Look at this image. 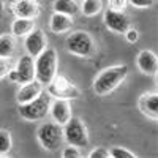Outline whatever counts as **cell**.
Listing matches in <instances>:
<instances>
[{"label": "cell", "mask_w": 158, "mask_h": 158, "mask_svg": "<svg viewBox=\"0 0 158 158\" xmlns=\"http://www.w3.org/2000/svg\"><path fill=\"white\" fill-rule=\"evenodd\" d=\"M128 76V65H112L101 70L94 79V92L98 97L109 95Z\"/></svg>", "instance_id": "obj_1"}, {"label": "cell", "mask_w": 158, "mask_h": 158, "mask_svg": "<svg viewBox=\"0 0 158 158\" xmlns=\"http://www.w3.org/2000/svg\"><path fill=\"white\" fill-rule=\"evenodd\" d=\"M35 59V81H38L41 85H48L57 74V51L48 46Z\"/></svg>", "instance_id": "obj_2"}, {"label": "cell", "mask_w": 158, "mask_h": 158, "mask_svg": "<svg viewBox=\"0 0 158 158\" xmlns=\"http://www.w3.org/2000/svg\"><path fill=\"white\" fill-rule=\"evenodd\" d=\"M65 48L67 52L76 57H82V59H89L95 54L97 46L92 35L85 30H76L71 32L65 41Z\"/></svg>", "instance_id": "obj_3"}, {"label": "cell", "mask_w": 158, "mask_h": 158, "mask_svg": "<svg viewBox=\"0 0 158 158\" xmlns=\"http://www.w3.org/2000/svg\"><path fill=\"white\" fill-rule=\"evenodd\" d=\"M51 101L52 97L48 92H41L35 100L25 104H19V115L27 122H40L49 114Z\"/></svg>", "instance_id": "obj_4"}, {"label": "cell", "mask_w": 158, "mask_h": 158, "mask_svg": "<svg viewBox=\"0 0 158 158\" xmlns=\"http://www.w3.org/2000/svg\"><path fill=\"white\" fill-rule=\"evenodd\" d=\"M36 139L44 150L56 152L63 144V127L56 122L41 123L36 130Z\"/></svg>", "instance_id": "obj_5"}, {"label": "cell", "mask_w": 158, "mask_h": 158, "mask_svg": "<svg viewBox=\"0 0 158 158\" xmlns=\"http://www.w3.org/2000/svg\"><path fill=\"white\" fill-rule=\"evenodd\" d=\"M63 139L70 146L82 149L89 146V131L85 123L79 117H73L63 125Z\"/></svg>", "instance_id": "obj_6"}, {"label": "cell", "mask_w": 158, "mask_h": 158, "mask_svg": "<svg viewBox=\"0 0 158 158\" xmlns=\"http://www.w3.org/2000/svg\"><path fill=\"white\" fill-rule=\"evenodd\" d=\"M48 94L52 98H63V100H76L81 97V90L77 85L70 81L67 76L56 74L54 79L48 84Z\"/></svg>", "instance_id": "obj_7"}, {"label": "cell", "mask_w": 158, "mask_h": 158, "mask_svg": "<svg viewBox=\"0 0 158 158\" xmlns=\"http://www.w3.org/2000/svg\"><path fill=\"white\" fill-rule=\"evenodd\" d=\"M103 22L106 25V29L112 33H120L123 35L130 27L131 22L130 18L125 15L123 11H112V10H106L103 13Z\"/></svg>", "instance_id": "obj_8"}, {"label": "cell", "mask_w": 158, "mask_h": 158, "mask_svg": "<svg viewBox=\"0 0 158 158\" xmlns=\"http://www.w3.org/2000/svg\"><path fill=\"white\" fill-rule=\"evenodd\" d=\"M8 6L16 18L36 19L41 13V5L38 3V0H13Z\"/></svg>", "instance_id": "obj_9"}, {"label": "cell", "mask_w": 158, "mask_h": 158, "mask_svg": "<svg viewBox=\"0 0 158 158\" xmlns=\"http://www.w3.org/2000/svg\"><path fill=\"white\" fill-rule=\"evenodd\" d=\"M24 48L27 51V54L32 56L33 59L41 54V52L48 48V40H46V35L41 29H33L27 36H24Z\"/></svg>", "instance_id": "obj_10"}, {"label": "cell", "mask_w": 158, "mask_h": 158, "mask_svg": "<svg viewBox=\"0 0 158 158\" xmlns=\"http://www.w3.org/2000/svg\"><path fill=\"white\" fill-rule=\"evenodd\" d=\"M49 115L52 118V122H56L59 125H65L70 118H71V104L70 100H63V98H56L51 101V108H49Z\"/></svg>", "instance_id": "obj_11"}, {"label": "cell", "mask_w": 158, "mask_h": 158, "mask_svg": "<svg viewBox=\"0 0 158 158\" xmlns=\"http://www.w3.org/2000/svg\"><path fill=\"white\" fill-rule=\"evenodd\" d=\"M15 70L18 74V84H27L35 81V59L32 56H21Z\"/></svg>", "instance_id": "obj_12"}, {"label": "cell", "mask_w": 158, "mask_h": 158, "mask_svg": "<svg viewBox=\"0 0 158 158\" xmlns=\"http://www.w3.org/2000/svg\"><path fill=\"white\" fill-rule=\"evenodd\" d=\"M136 65L142 74L146 76H155L158 71V57L153 51L142 49L136 56Z\"/></svg>", "instance_id": "obj_13"}, {"label": "cell", "mask_w": 158, "mask_h": 158, "mask_svg": "<svg viewBox=\"0 0 158 158\" xmlns=\"http://www.w3.org/2000/svg\"><path fill=\"white\" fill-rule=\"evenodd\" d=\"M138 108L146 117L152 118V120H158V94L156 92L142 94L138 100Z\"/></svg>", "instance_id": "obj_14"}, {"label": "cell", "mask_w": 158, "mask_h": 158, "mask_svg": "<svg viewBox=\"0 0 158 158\" xmlns=\"http://www.w3.org/2000/svg\"><path fill=\"white\" fill-rule=\"evenodd\" d=\"M73 24H74L73 16H67V15H62V13L52 11V15L49 18V30L56 35H63L73 29Z\"/></svg>", "instance_id": "obj_15"}, {"label": "cell", "mask_w": 158, "mask_h": 158, "mask_svg": "<svg viewBox=\"0 0 158 158\" xmlns=\"http://www.w3.org/2000/svg\"><path fill=\"white\" fill-rule=\"evenodd\" d=\"M41 92H43V85L40 84L38 81L21 84V89L18 90V94H16V101H18V104H25V103L35 100Z\"/></svg>", "instance_id": "obj_16"}, {"label": "cell", "mask_w": 158, "mask_h": 158, "mask_svg": "<svg viewBox=\"0 0 158 158\" xmlns=\"http://www.w3.org/2000/svg\"><path fill=\"white\" fill-rule=\"evenodd\" d=\"M35 29V19H25V18H16L11 24V35L24 38L27 36Z\"/></svg>", "instance_id": "obj_17"}, {"label": "cell", "mask_w": 158, "mask_h": 158, "mask_svg": "<svg viewBox=\"0 0 158 158\" xmlns=\"http://www.w3.org/2000/svg\"><path fill=\"white\" fill-rule=\"evenodd\" d=\"M16 36H13L11 33H3L0 35V57L3 59H11L15 56L16 51Z\"/></svg>", "instance_id": "obj_18"}, {"label": "cell", "mask_w": 158, "mask_h": 158, "mask_svg": "<svg viewBox=\"0 0 158 158\" xmlns=\"http://www.w3.org/2000/svg\"><path fill=\"white\" fill-rule=\"evenodd\" d=\"M52 10L74 18L79 11V5L76 3V0H54L52 2Z\"/></svg>", "instance_id": "obj_19"}, {"label": "cell", "mask_w": 158, "mask_h": 158, "mask_svg": "<svg viewBox=\"0 0 158 158\" xmlns=\"http://www.w3.org/2000/svg\"><path fill=\"white\" fill-rule=\"evenodd\" d=\"M103 0H82L81 13L85 18H95L103 11Z\"/></svg>", "instance_id": "obj_20"}, {"label": "cell", "mask_w": 158, "mask_h": 158, "mask_svg": "<svg viewBox=\"0 0 158 158\" xmlns=\"http://www.w3.org/2000/svg\"><path fill=\"white\" fill-rule=\"evenodd\" d=\"M13 149V138L6 130H0V155H8Z\"/></svg>", "instance_id": "obj_21"}, {"label": "cell", "mask_w": 158, "mask_h": 158, "mask_svg": "<svg viewBox=\"0 0 158 158\" xmlns=\"http://www.w3.org/2000/svg\"><path fill=\"white\" fill-rule=\"evenodd\" d=\"M109 155H111V158H135L136 156V153L130 152L125 147H112V149H109Z\"/></svg>", "instance_id": "obj_22"}, {"label": "cell", "mask_w": 158, "mask_h": 158, "mask_svg": "<svg viewBox=\"0 0 158 158\" xmlns=\"http://www.w3.org/2000/svg\"><path fill=\"white\" fill-rule=\"evenodd\" d=\"M128 3L136 10H149L155 5V0H128Z\"/></svg>", "instance_id": "obj_23"}, {"label": "cell", "mask_w": 158, "mask_h": 158, "mask_svg": "<svg viewBox=\"0 0 158 158\" xmlns=\"http://www.w3.org/2000/svg\"><path fill=\"white\" fill-rule=\"evenodd\" d=\"M127 6H128V0H108V10L125 13Z\"/></svg>", "instance_id": "obj_24"}, {"label": "cell", "mask_w": 158, "mask_h": 158, "mask_svg": "<svg viewBox=\"0 0 158 158\" xmlns=\"http://www.w3.org/2000/svg\"><path fill=\"white\" fill-rule=\"evenodd\" d=\"M11 68H13L11 59H3V57H0V79H3L5 76H8V73H10Z\"/></svg>", "instance_id": "obj_25"}, {"label": "cell", "mask_w": 158, "mask_h": 158, "mask_svg": "<svg viewBox=\"0 0 158 158\" xmlns=\"http://www.w3.org/2000/svg\"><path fill=\"white\" fill-rule=\"evenodd\" d=\"M62 156L63 158H79V156H81V152H79L77 147L70 146V144H68V147H65L62 150Z\"/></svg>", "instance_id": "obj_26"}, {"label": "cell", "mask_w": 158, "mask_h": 158, "mask_svg": "<svg viewBox=\"0 0 158 158\" xmlns=\"http://www.w3.org/2000/svg\"><path fill=\"white\" fill-rule=\"evenodd\" d=\"M89 158H111L109 155V149H104V147H95L89 153Z\"/></svg>", "instance_id": "obj_27"}, {"label": "cell", "mask_w": 158, "mask_h": 158, "mask_svg": "<svg viewBox=\"0 0 158 158\" xmlns=\"http://www.w3.org/2000/svg\"><path fill=\"white\" fill-rule=\"evenodd\" d=\"M123 36H125V40L128 43H138V40H139V32L136 30V29H133V27H130L125 33H123Z\"/></svg>", "instance_id": "obj_28"}, {"label": "cell", "mask_w": 158, "mask_h": 158, "mask_svg": "<svg viewBox=\"0 0 158 158\" xmlns=\"http://www.w3.org/2000/svg\"><path fill=\"white\" fill-rule=\"evenodd\" d=\"M3 15H5V3H3V0H0V21H2Z\"/></svg>", "instance_id": "obj_29"}]
</instances>
